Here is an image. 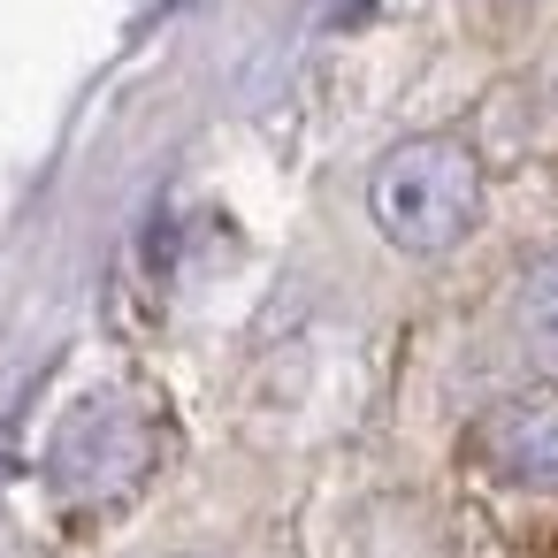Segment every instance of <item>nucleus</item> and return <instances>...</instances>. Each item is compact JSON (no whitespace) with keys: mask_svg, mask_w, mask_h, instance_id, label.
Here are the masks:
<instances>
[{"mask_svg":"<svg viewBox=\"0 0 558 558\" xmlns=\"http://www.w3.org/2000/svg\"><path fill=\"white\" fill-rule=\"evenodd\" d=\"M154 428L131 398H85L70 428L54 436V489L62 497H116L146 474Z\"/></svg>","mask_w":558,"mask_h":558,"instance_id":"f03ea898","label":"nucleus"},{"mask_svg":"<svg viewBox=\"0 0 558 558\" xmlns=\"http://www.w3.org/2000/svg\"><path fill=\"white\" fill-rule=\"evenodd\" d=\"M474 459L505 489L558 497V390H520V398L489 405L474 428Z\"/></svg>","mask_w":558,"mask_h":558,"instance_id":"7ed1b4c3","label":"nucleus"},{"mask_svg":"<svg viewBox=\"0 0 558 558\" xmlns=\"http://www.w3.org/2000/svg\"><path fill=\"white\" fill-rule=\"evenodd\" d=\"M512 322H520V344H527V352L558 375V253H543V260L520 276Z\"/></svg>","mask_w":558,"mask_h":558,"instance_id":"20e7f679","label":"nucleus"},{"mask_svg":"<svg viewBox=\"0 0 558 558\" xmlns=\"http://www.w3.org/2000/svg\"><path fill=\"white\" fill-rule=\"evenodd\" d=\"M367 215L398 253H451L482 222V161L444 131L405 138V146H390L375 161Z\"/></svg>","mask_w":558,"mask_h":558,"instance_id":"f257e3e1","label":"nucleus"}]
</instances>
